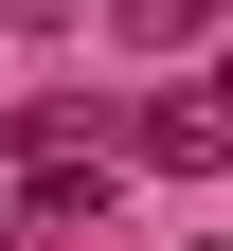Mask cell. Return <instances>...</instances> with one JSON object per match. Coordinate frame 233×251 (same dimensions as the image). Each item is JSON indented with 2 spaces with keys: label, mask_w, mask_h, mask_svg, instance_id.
Here are the masks:
<instances>
[{
  "label": "cell",
  "mask_w": 233,
  "mask_h": 251,
  "mask_svg": "<svg viewBox=\"0 0 233 251\" xmlns=\"http://www.w3.org/2000/svg\"><path fill=\"white\" fill-rule=\"evenodd\" d=\"M144 162H161V179H215V162H233L215 90H161V108H144Z\"/></svg>",
  "instance_id": "cell-1"
},
{
  "label": "cell",
  "mask_w": 233,
  "mask_h": 251,
  "mask_svg": "<svg viewBox=\"0 0 233 251\" xmlns=\"http://www.w3.org/2000/svg\"><path fill=\"white\" fill-rule=\"evenodd\" d=\"M36 233H108V162L54 144V162H36Z\"/></svg>",
  "instance_id": "cell-2"
}]
</instances>
